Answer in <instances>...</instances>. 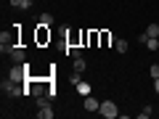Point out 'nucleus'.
I'll return each mask as SVG.
<instances>
[{
	"instance_id": "obj_1",
	"label": "nucleus",
	"mask_w": 159,
	"mask_h": 119,
	"mask_svg": "<svg viewBox=\"0 0 159 119\" xmlns=\"http://www.w3.org/2000/svg\"><path fill=\"white\" fill-rule=\"evenodd\" d=\"M98 114H101V117H106V119H114V117L119 114V108H117V103H114V101H101Z\"/></svg>"
},
{
	"instance_id": "obj_2",
	"label": "nucleus",
	"mask_w": 159,
	"mask_h": 119,
	"mask_svg": "<svg viewBox=\"0 0 159 119\" xmlns=\"http://www.w3.org/2000/svg\"><path fill=\"white\" fill-rule=\"evenodd\" d=\"M8 79H13V82H27V66H24V64H16V66L8 72Z\"/></svg>"
},
{
	"instance_id": "obj_3",
	"label": "nucleus",
	"mask_w": 159,
	"mask_h": 119,
	"mask_svg": "<svg viewBox=\"0 0 159 119\" xmlns=\"http://www.w3.org/2000/svg\"><path fill=\"white\" fill-rule=\"evenodd\" d=\"M3 90H6L8 98H19V95H24V87H19V82H13V79L3 82Z\"/></svg>"
},
{
	"instance_id": "obj_4",
	"label": "nucleus",
	"mask_w": 159,
	"mask_h": 119,
	"mask_svg": "<svg viewBox=\"0 0 159 119\" xmlns=\"http://www.w3.org/2000/svg\"><path fill=\"white\" fill-rule=\"evenodd\" d=\"M8 56H11L13 61H16V64H24V61H27V53H24V48H19V45H13Z\"/></svg>"
},
{
	"instance_id": "obj_5",
	"label": "nucleus",
	"mask_w": 159,
	"mask_h": 119,
	"mask_svg": "<svg viewBox=\"0 0 159 119\" xmlns=\"http://www.w3.org/2000/svg\"><path fill=\"white\" fill-rule=\"evenodd\" d=\"M98 108H101V101L93 98V93H90V95H85V111H98Z\"/></svg>"
},
{
	"instance_id": "obj_6",
	"label": "nucleus",
	"mask_w": 159,
	"mask_h": 119,
	"mask_svg": "<svg viewBox=\"0 0 159 119\" xmlns=\"http://www.w3.org/2000/svg\"><path fill=\"white\" fill-rule=\"evenodd\" d=\"M127 48H130V45H127V40H114V51H117V53H127Z\"/></svg>"
},
{
	"instance_id": "obj_7",
	"label": "nucleus",
	"mask_w": 159,
	"mask_h": 119,
	"mask_svg": "<svg viewBox=\"0 0 159 119\" xmlns=\"http://www.w3.org/2000/svg\"><path fill=\"white\" fill-rule=\"evenodd\" d=\"M51 117H53L51 106H40V111H37V119H51Z\"/></svg>"
},
{
	"instance_id": "obj_8",
	"label": "nucleus",
	"mask_w": 159,
	"mask_h": 119,
	"mask_svg": "<svg viewBox=\"0 0 159 119\" xmlns=\"http://www.w3.org/2000/svg\"><path fill=\"white\" fill-rule=\"evenodd\" d=\"M11 6H13V8H19V11H27L32 3H29V0H11Z\"/></svg>"
},
{
	"instance_id": "obj_9",
	"label": "nucleus",
	"mask_w": 159,
	"mask_h": 119,
	"mask_svg": "<svg viewBox=\"0 0 159 119\" xmlns=\"http://www.w3.org/2000/svg\"><path fill=\"white\" fill-rule=\"evenodd\" d=\"M40 27H53V16L51 13H40Z\"/></svg>"
},
{
	"instance_id": "obj_10",
	"label": "nucleus",
	"mask_w": 159,
	"mask_h": 119,
	"mask_svg": "<svg viewBox=\"0 0 159 119\" xmlns=\"http://www.w3.org/2000/svg\"><path fill=\"white\" fill-rule=\"evenodd\" d=\"M77 93H80V95H82V98H85V95H90V85H88V82H80V85H77Z\"/></svg>"
},
{
	"instance_id": "obj_11",
	"label": "nucleus",
	"mask_w": 159,
	"mask_h": 119,
	"mask_svg": "<svg viewBox=\"0 0 159 119\" xmlns=\"http://www.w3.org/2000/svg\"><path fill=\"white\" fill-rule=\"evenodd\" d=\"M146 48H148V51H159V37H148L146 40Z\"/></svg>"
},
{
	"instance_id": "obj_12",
	"label": "nucleus",
	"mask_w": 159,
	"mask_h": 119,
	"mask_svg": "<svg viewBox=\"0 0 159 119\" xmlns=\"http://www.w3.org/2000/svg\"><path fill=\"white\" fill-rule=\"evenodd\" d=\"M146 34H148V37H159V24H148V27H146Z\"/></svg>"
},
{
	"instance_id": "obj_13",
	"label": "nucleus",
	"mask_w": 159,
	"mask_h": 119,
	"mask_svg": "<svg viewBox=\"0 0 159 119\" xmlns=\"http://www.w3.org/2000/svg\"><path fill=\"white\" fill-rule=\"evenodd\" d=\"M85 66H88V64H85V58H82V56L74 58V72H85Z\"/></svg>"
},
{
	"instance_id": "obj_14",
	"label": "nucleus",
	"mask_w": 159,
	"mask_h": 119,
	"mask_svg": "<svg viewBox=\"0 0 159 119\" xmlns=\"http://www.w3.org/2000/svg\"><path fill=\"white\" fill-rule=\"evenodd\" d=\"M80 82H82V72H74L72 77H69V85H74V87H77Z\"/></svg>"
},
{
	"instance_id": "obj_15",
	"label": "nucleus",
	"mask_w": 159,
	"mask_h": 119,
	"mask_svg": "<svg viewBox=\"0 0 159 119\" xmlns=\"http://www.w3.org/2000/svg\"><path fill=\"white\" fill-rule=\"evenodd\" d=\"M151 114H154V108H151V106H143L138 117H141V119H148V117H151Z\"/></svg>"
},
{
	"instance_id": "obj_16",
	"label": "nucleus",
	"mask_w": 159,
	"mask_h": 119,
	"mask_svg": "<svg viewBox=\"0 0 159 119\" xmlns=\"http://www.w3.org/2000/svg\"><path fill=\"white\" fill-rule=\"evenodd\" d=\"M148 74H151V79H157L159 77V64H151L148 66Z\"/></svg>"
},
{
	"instance_id": "obj_17",
	"label": "nucleus",
	"mask_w": 159,
	"mask_h": 119,
	"mask_svg": "<svg viewBox=\"0 0 159 119\" xmlns=\"http://www.w3.org/2000/svg\"><path fill=\"white\" fill-rule=\"evenodd\" d=\"M37 106H48V98L45 95H37Z\"/></svg>"
},
{
	"instance_id": "obj_18",
	"label": "nucleus",
	"mask_w": 159,
	"mask_h": 119,
	"mask_svg": "<svg viewBox=\"0 0 159 119\" xmlns=\"http://www.w3.org/2000/svg\"><path fill=\"white\" fill-rule=\"evenodd\" d=\"M154 90H157V93H159V77H157V79H154Z\"/></svg>"
},
{
	"instance_id": "obj_19",
	"label": "nucleus",
	"mask_w": 159,
	"mask_h": 119,
	"mask_svg": "<svg viewBox=\"0 0 159 119\" xmlns=\"http://www.w3.org/2000/svg\"><path fill=\"white\" fill-rule=\"evenodd\" d=\"M29 3H34V0H29Z\"/></svg>"
},
{
	"instance_id": "obj_20",
	"label": "nucleus",
	"mask_w": 159,
	"mask_h": 119,
	"mask_svg": "<svg viewBox=\"0 0 159 119\" xmlns=\"http://www.w3.org/2000/svg\"><path fill=\"white\" fill-rule=\"evenodd\" d=\"M157 53H159V51H157Z\"/></svg>"
}]
</instances>
